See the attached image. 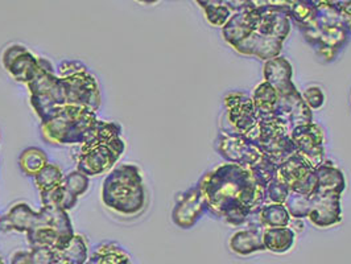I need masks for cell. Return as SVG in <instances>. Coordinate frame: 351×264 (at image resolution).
<instances>
[{"mask_svg":"<svg viewBox=\"0 0 351 264\" xmlns=\"http://www.w3.org/2000/svg\"><path fill=\"white\" fill-rule=\"evenodd\" d=\"M205 195L208 211L228 225H245L248 217L265 204V188L259 185L246 167L222 164L197 185Z\"/></svg>","mask_w":351,"mask_h":264,"instance_id":"obj_1","label":"cell"},{"mask_svg":"<svg viewBox=\"0 0 351 264\" xmlns=\"http://www.w3.org/2000/svg\"><path fill=\"white\" fill-rule=\"evenodd\" d=\"M61 67L68 71L64 78L54 77L53 71H47L28 84L32 94L31 102L43 122L68 106L95 111L101 102L97 80L85 65L65 61Z\"/></svg>","mask_w":351,"mask_h":264,"instance_id":"obj_2","label":"cell"},{"mask_svg":"<svg viewBox=\"0 0 351 264\" xmlns=\"http://www.w3.org/2000/svg\"><path fill=\"white\" fill-rule=\"evenodd\" d=\"M102 200L108 209L121 215H139L147 205L139 168L131 164L118 167L104 182Z\"/></svg>","mask_w":351,"mask_h":264,"instance_id":"obj_3","label":"cell"},{"mask_svg":"<svg viewBox=\"0 0 351 264\" xmlns=\"http://www.w3.org/2000/svg\"><path fill=\"white\" fill-rule=\"evenodd\" d=\"M123 141L119 135L104 136L88 141L82 145L78 158V171L86 176H95L106 172L123 152Z\"/></svg>","mask_w":351,"mask_h":264,"instance_id":"obj_4","label":"cell"},{"mask_svg":"<svg viewBox=\"0 0 351 264\" xmlns=\"http://www.w3.org/2000/svg\"><path fill=\"white\" fill-rule=\"evenodd\" d=\"M1 61L16 81L25 84H31L41 74L53 71L52 65L47 60L36 57L23 45L8 47L3 53Z\"/></svg>","mask_w":351,"mask_h":264,"instance_id":"obj_5","label":"cell"},{"mask_svg":"<svg viewBox=\"0 0 351 264\" xmlns=\"http://www.w3.org/2000/svg\"><path fill=\"white\" fill-rule=\"evenodd\" d=\"M217 151L228 163L246 168L264 158V152L256 143L232 131H222L219 134L217 139Z\"/></svg>","mask_w":351,"mask_h":264,"instance_id":"obj_6","label":"cell"},{"mask_svg":"<svg viewBox=\"0 0 351 264\" xmlns=\"http://www.w3.org/2000/svg\"><path fill=\"white\" fill-rule=\"evenodd\" d=\"M276 178L282 181L291 192L312 195L316 191V171L299 154L278 165Z\"/></svg>","mask_w":351,"mask_h":264,"instance_id":"obj_7","label":"cell"},{"mask_svg":"<svg viewBox=\"0 0 351 264\" xmlns=\"http://www.w3.org/2000/svg\"><path fill=\"white\" fill-rule=\"evenodd\" d=\"M289 135L298 147V154L305 158L313 169H317L325 163V135L318 124L313 122L301 124L292 128Z\"/></svg>","mask_w":351,"mask_h":264,"instance_id":"obj_8","label":"cell"},{"mask_svg":"<svg viewBox=\"0 0 351 264\" xmlns=\"http://www.w3.org/2000/svg\"><path fill=\"white\" fill-rule=\"evenodd\" d=\"M225 107L226 119L231 125L232 132L247 135L259 123L254 101L246 93H228L225 97Z\"/></svg>","mask_w":351,"mask_h":264,"instance_id":"obj_9","label":"cell"},{"mask_svg":"<svg viewBox=\"0 0 351 264\" xmlns=\"http://www.w3.org/2000/svg\"><path fill=\"white\" fill-rule=\"evenodd\" d=\"M206 211L208 204L205 195L197 187L181 195L172 211V219L176 226L181 229H191Z\"/></svg>","mask_w":351,"mask_h":264,"instance_id":"obj_10","label":"cell"},{"mask_svg":"<svg viewBox=\"0 0 351 264\" xmlns=\"http://www.w3.org/2000/svg\"><path fill=\"white\" fill-rule=\"evenodd\" d=\"M308 218L315 226L321 229L338 225L342 221L341 194H312V209Z\"/></svg>","mask_w":351,"mask_h":264,"instance_id":"obj_11","label":"cell"},{"mask_svg":"<svg viewBox=\"0 0 351 264\" xmlns=\"http://www.w3.org/2000/svg\"><path fill=\"white\" fill-rule=\"evenodd\" d=\"M251 12L254 15V28L258 34L282 40H285L289 35V11L280 8H265Z\"/></svg>","mask_w":351,"mask_h":264,"instance_id":"obj_12","label":"cell"},{"mask_svg":"<svg viewBox=\"0 0 351 264\" xmlns=\"http://www.w3.org/2000/svg\"><path fill=\"white\" fill-rule=\"evenodd\" d=\"M275 115L284 119L291 128L313 122L312 108L306 105L299 90L287 95H279Z\"/></svg>","mask_w":351,"mask_h":264,"instance_id":"obj_13","label":"cell"},{"mask_svg":"<svg viewBox=\"0 0 351 264\" xmlns=\"http://www.w3.org/2000/svg\"><path fill=\"white\" fill-rule=\"evenodd\" d=\"M282 43V38L261 35L256 31H254L251 35L247 36L245 40H242L232 48L241 54L252 56L263 61H269L280 54Z\"/></svg>","mask_w":351,"mask_h":264,"instance_id":"obj_14","label":"cell"},{"mask_svg":"<svg viewBox=\"0 0 351 264\" xmlns=\"http://www.w3.org/2000/svg\"><path fill=\"white\" fill-rule=\"evenodd\" d=\"M300 29L305 37V40L313 48L317 45H321V47L332 48V49L338 51V52L348 44L351 35L342 23L334 24L330 27H324V28L304 27V28H300Z\"/></svg>","mask_w":351,"mask_h":264,"instance_id":"obj_15","label":"cell"},{"mask_svg":"<svg viewBox=\"0 0 351 264\" xmlns=\"http://www.w3.org/2000/svg\"><path fill=\"white\" fill-rule=\"evenodd\" d=\"M292 65L285 57L278 56L269 61H265L264 80L278 91L279 95H287L298 90L292 81Z\"/></svg>","mask_w":351,"mask_h":264,"instance_id":"obj_16","label":"cell"},{"mask_svg":"<svg viewBox=\"0 0 351 264\" xmlns=\"http://www.w3.org/2000/svg\"><path fill=\"white\" fill-rule=\"evenodd\" d=\"M230 248L239 256H250L265 251L263 243V230L251 229L235 231L230 238Z\"/></svg>","mask_w":351,"mask_h":264,"instance_id":"obj_17","label":"cell"},{"mask_svg":"<svg viewBox=\"0 0 351 264\" xmlns=\"http://www.w3.org/2000/svg\"><path fill=\"white\" fill-rule=\"evenodd\" d=\"M316 171V195L342 194L346 188V180L341 169L333 167L332 163H324Z\"/></svg>","mask_w":351,"mask_h":264,"instance_id":"obj_18","label":"cell"},{"mask_svg":"<svg viewBox=\"0 0 351 264\" xmlns=\"http://www.w3.org/2000/svg\"><path fill=\"white\" fill-rule=\"evenodd\" d=\"M296 241V232L287 228H267L263 230V243L267 251L274 254H285L292 250Z\"/></svg>","mask_w":351,"mask_h":264,"instance_id":"obj_19","label":"cell"},{"mask_svg":"<svg viewBox=\"0 0 351 264\" xmlns=\"http://www.w3.org/2000/svg\"><path fill=\"white\" fill-rule=\"evenodd\" d=\"M252 101L259 119H268L276 117L275 114L279 101V94L268 82L264 81L255 88Z\"/></svg>","mask_w":351,"mask_h":264,"instance_id":"obj_20","label":"cell"},{"mask_svg":"<svg viewBox=\"0 0 351 264\" xmlns=\"http://www.w3.org/2000/svg\"><path fill=\"white\" fill-rule=\"evenodd\" d=\"M264 152V156L269 158L276 165H280L287 158L298 154V147L292 141L291 135H282L279 138L263 141L258 144Z\"/></svg>","mask_w":351,"mask_h":264,"instance_id":"obj_21","label":"cell"},{"mask_svg":"<svg viewBox=\"0 0 351 264\" xmlns=\"http://www.w3.org/2000/svg\"><path fill=\"white\" fill-rule=\"evenodd\" d=\"M86 264H131L128 254L115 242H102L95 247Z\"/></svg>","mask_w":351,"mask_h":264,"instance_id":"obj_22","label":"cell"},{"mask_svg":"<svg viewBox=\"0 0 351 264\" xmlns=\"http://www.w3.org/2000/svg\"><path fill=\"white\" fill-rule=\"evenodd\" d=\"M88 261V246L82 237L74 235L71 243L62 250L54 251L53 264H85Z\"/></svg>","mask_w":351,"mask_h":264,"instance_id":"obj_23","label":"cell"},{"mask_svg":"<svg viewBox=\"0 0 351 264\" xmlns=\"http://www.w3.org/2000/svg\"><path fill=\"white\" fill-rule=\"evenodd\" d=\"M259 219L264 229L287 228L291 224V214L282 204H264L259 211Z\"/></svg>","mask_w":351,"mask_h":264,"instance_id":"obj_24","label":"cell"},{"mask_svg":"<svg viewBox=\"0 0 351 264\" xmlns=\"http://www.w3.org/2000/svg\"><path fill=\"white\" fill-rule=\"evenodd\" d=\"M41 197L44 206H56L62 211H69L74 208L77 201V195L69 192L62 184L57 185L51 191L41 192Z\"/></svg>","mask_w":351,"mask_h":264,"instance_id":"obj_25","label":"cell"},{"mask_svg":"<svg viewBox=\"0 0 351 264\" xmlns=\"http://www.w3.org/2000/svg\"><path fill=\"white\" fill-rule=\"evenodd\" d=\"M54 251L47 247H35L31 251H18L10 264H53Z\"/></svg>","mask_w":351,"mask_h":264,"instance_id":"obj_26","label":"cell"},{"mask_svg":"<svg viewBox=\"0 0 351 264\" xmlns=\"http://www.w3.org/2000/svg\"><path fill=\"white\" fill-rule=\"evenodd\" d=\"M45 165H48V158L40 148H28L20 156L21 171L27 176L35 177Z\"/></svg>","mask_w":351,"mask_h":264,"instance_id":"obj_27","label":"cell"},{"mask_svg":"<svg viewBox=\"0 0 351 264\" xmlns=\"http://www.w3.org/2000/svg\"><path fill=\"white\" fill-rule=\"evenodd\" d=\"M285 208L289 211L292 218H308L312 209V195L289 192V195L285 201Z\"/></svg>","mask_w":351,"mask_h":264,"instance_id":"obj_28","label":"cell"},{"mask_svg":"<svg viewBox=\"0 0 351 264\" xmlns=\"http://www.w3.org/2000/svg\"><path fill=\"white\" fill-rule=\"evenodd\" d=\"M318 15V8L315 4L304 0H295L293 5L289 10V19H293V21L301 27H305L311 24Z\"/></svg>","mask_w":351,"mask_h":264,"instance_id":"obj_29","label":"cell"},{"mask_svg":"<svg viewBox=\"0 0 351 264\" xmlns=\"http://www.w3.org/2000/svg\"><path fill=\"white\" fill-rule=\"evenodd\" d=\"M248 171L251 172V175L256 180V182L259 185L267 188V185L276 177L278 165L275 163H272L269 158L264 156L258 163L250 165Z\"/></svg>","mask_w":351,"mask_h":264,"instance_id":"obj_30","label":"cell"},{"mask_svg":"<svg viewBox=\"0 0 351 264\" xmlns=\"http://www.w3.org/2000/svg\"><path fill=\"white\" fill-rule=\"evenodd\" d=\"M35 177L36 184L40 189V193L56 188L57 185L61 184V181L64 178L61 169L52 164L45 165Z\"/></svg>","mask_w":351,"mask_h":264,"instance_id":"obj_31","label":"cell"},{"mask_svg":"<svg viewBox=\"0 0 351 264\" xmlns=\"http://www.w3.org/2000/svg\"><path fill=\"white\" fill-rule=\"evenodd\" d=\"M208 21L214 27H223L232 16V11L222 4H213L204 8Z\"/></svg>","mask_w":351,"mask_h":264,"instance_id":"obj_32","label":"cell"},{"mask_svg":"<svg viewBox=\"0 0 351 264\" xmlns=\"http://www.w3.org/2000/svg\"><path fill=\"white\" fill-rule=\"evenodd\" d=\"M289 188L280 181L279 178H274L265 188V201H269L272 204H285L288 195H289Z\"/></svg>","mask_w":351,"mask_h":264,"instance_id":"obj_33","label":"cell"},{"mask_svg":"<svg viewBox=\"0 0 351 264\" xmlns=\"http://www.w3.org/2000/svg\"><path fill=\"white\" fill-rule=\"evenodd\" d=\"M61 184L74 194V195H80V194L85 193L88 187V177L82 172H71L68 176L64 177Z\"/></svg>","mask_w":351,"mask_h":264,"instance_id":"obj_34","label":"cell"},{"mask_svg":"<svg viewBox=\"0 0 351 264\" xmlns=\"http://www.w3.org/2000/svg\"><path fill=\"white\" fill-rule=\"evenodd\" d=\"M306 105L309 106L312 110H318L325 104V95L324 91L318 86H311L301 94Z\"/></svg>","mask_w":351,"mask_h":264,"instance_id":"obj_35","label":"cell"},{"mask_svg":"<svg viewBox=\"0 0 351 264\" xmlns=\"http://www.w3.org/2000/svg\"><path fill=\"white\" fill-rule=\"evenodd\" d=\"M202 8L213 5V4H222L228 7L234 14L245 10L247 0H195Z\"/></svg>","mask_w":351,"mask_h":264,"instance_id":"obj_36","label":"cell"},{"mask_svg":"<svg viewBox=\"0 0 351 264\" xmlns=\"http://www.w3.org/2000/svg\"><path fill=\"white\" fill-rule=\"evenodd\" d=\"M317 54L319 58H322L325 62H330L334 61L335 57L338 56V51H334L332 48H328V47H321V45H317L315 47Z\"/></svg>","mask_w":351,"mask_h":264,"instance_id":"obj_37","label":"cell"},{"mask_svg":"<svg viewBox=\"0 0 351 264\" xmlns=\"http://www.w3.org/2000/svg\"><path fill=\"white\" fill-rule=\"evenodd\" d=\"M339 10V14H341V20H342V24L346 27V29L351 34V1L343 4Z\"/></svg>","mask_w":351,"mask_h":264,"instance_id":"obj_38","label":"cell"},{"mask_svg":"<svg viewBox=\"0 0 351 264\" xmlns=\"http://www.w3.org/2000/svg\"><path fill=\"white\" fill-rule=\"evenodd\" d=\"M293 219V228H291V229L293 230L295 232H301L302 230H304V224H302V221L299 219V218H292Z\"/></svg>","mask_w":351,"mask_h":264,"instance_id":"obj_39","label":"cell"},{"mask_svg":"<svg viewBox=\"0 0 351 264\" xmlns=\"http://www.w3.org/2000/svg\"><path fill=\"white\" fill-rule=\"evenodd\" d=\"M138 1L144 3V4H154V3H156V1H158V0H138Z\"/></svg>","mask_w":351,"mask_h":264,"instance_id":"obj_40","label":"cell"},{"mask_svg":"<svg viewBox=\"0 0 351 264\" xmlns=\"http://www.w3.org/2000/svg\"><path fill=\"white\" fill-rule=\"evenodd\" d=\"M0 264H3V261H1V259H0Z\"/></svg>","mask_w":351,"mask_h":264,"instance_id":"obj_41","label":"cell"}]
</instances>
